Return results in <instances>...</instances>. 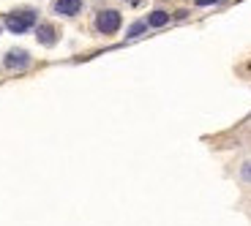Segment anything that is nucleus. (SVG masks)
Returning <instances> with one entry per match:
<instances>
[{
  "instance_id": "obj_8",
  "label": "nucleus",
  "mask_w": 251,
  "mask_h": 226,
  "mask_svg": "<svg viewBox=\"0 0 251 226\" xmlns=\"http://www.w3.org/2000/svg\"><path fill=\"white\" fill-rule=\"evenodd\" d=\"M213 3H219V0H197V6H213Z\"/></svg>"
},
{
  "instance_id": "obj_3",
  "label": "nucleus",
  "mask_w": 251,
  "mask_h": 226,
  "mask_svg": "<svg viewBox=\"0 0 251 226\" xmlns=\"http://www.w3.org/2000/svg\"><path fill=\"white\" fill-rule=\"evenodd\" d=\"M3 66H6L8 71L27 68V66H30V52L27 49H8L6 57H3Z\"/></svg>"
},
{
  "instance_id": "obj_6",
  "label": "nucleus",
  "mask_w": 251,
  "mask_h": 226,
  "mask_svg": "<svg viewBox=\"0 0 251 226\" xmlns=\"http://www.w3.org/2000/svg\"><path fill=\"white\" fill-rule=\"evenodd\" d=\"M145 22H148V27H164L167 22H170V14L164 11V8H156V11L148 14V19H145Z\"/></svg>"
},
{
  "instance_id": "obj_9",
  "label": "nucleus",
  "mask_w": 251,
  "mask_h": 226,
  "mask_svg": "<svg viewBox=\"0 0 251 226\" xmlns=\"http://www.w3.org/2000/svg\"><path fill=\"white\" fill-rule=\"evenodd\" d=\"M126 3H128V6H139V3H142V0H126Z\"/></svg>"
},
{
  "instance_id": "obj_7",
  "label": "nucleus",
  "mask_w": 251,
  "mask_h": 226,
  "mask_svg": "<svg viewBox=\"0 0 251 226\" xmlns=\"http://www.w3.org/2000/svg\"><path fill=\"white\" fill-rule=\"evenodd\" d=\"M145 30H148V22H134L126 36H128V38H139V36H145Z\"/></svg>"
},
{
  "instance_id": "obj_1",
  "label": "nucleus",
  "mask_w": 251,
  "mask_h": 226,
  "mask_svg": "<svg viewBox=\"0 0 251 226\" xmlns=\"http://www.w3.org/2000/svg\"><path fill=\"white\" fill-rule=\"evenodd\" d=\"M3 22H6V30L8 33L22 36V33H27L30 27H36L38 11H36V8H14V11H8L6 17H3Z\"/></svg>"
},
{
  "instance_id": "obj_2",
  "label": "nucleus",
  "mask_w": 251,
  "mask_h": 226,
  "mask_svg": "<svg viewBox=\"0 0 251 226\" xmlns=\"http://www.w3.org/2000/svg\"><path fill=\"white\" fill-rule=\"evenodd\" d=\"M120 25H123V17H120L118 8H101L96 14V30L101 36H115L120 30Z\"/></svg>"
},
{
  "instance_id": "obj_5",
  "label": "nucleus",
  "mask_w": 251,
  "mask_h": 226,
  "mask_svg": "<svg viewBox=\"0 0 251 226\" xmlns=\"http://www.w3.org/2000/svg\"><path fill=\"white\" fill-rule=\"evenodd\" d=\"M52 11L57 17H76L82 11V0H55L52 3Z\"/></svg>"
},
{
  "instance_id": "obj_4",
  "label": "nucleus",
  "mask_w": 251,
  "mask_h": 226,
  "mask_svg": "<svg viewBox=\"0 0 251 226\" xmlns=\"http://www.w3.org/2000/svg\"><path fill=\"white\" fill-rule=\"evenodd\" d=\"M36 41L41 46H55L57 41H60V30H57L55 25H50V22H44V25H38V30H36Z\"/></svg>"
}]
</instances>
